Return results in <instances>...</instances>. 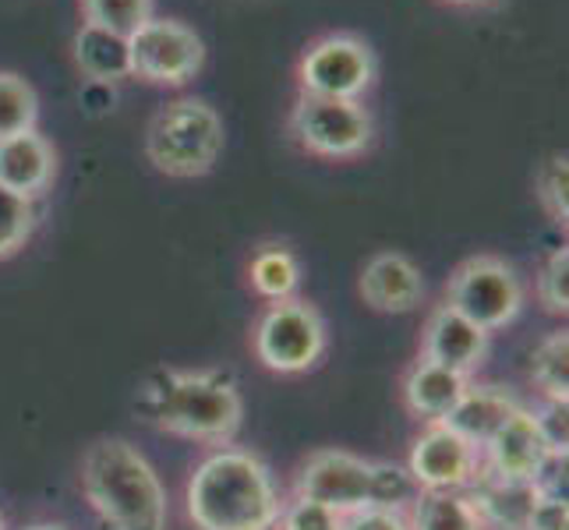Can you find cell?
Wrapping results in <instances>:
<instances>
[{"label":"cell","mask_w":569,"mask_h":530,"mask_svg":"<svg viewBox=\"0 0 569 530\" xmlns=\"http://www.w3.org/2000/svg\"><path fill=\"white\" fill-rule=\"evenodd\" d=\"M358 293L368 308L386 311V316H407L425 298V277L421 269L400 251H379L371 254L361 269Z\"/></svg>","instance_id":"4fadbf2b"},{"label":"cell","mask_w":569,"mask_h":530,"mask_svg":"<svg viewBox=\"0 0 569 530\" xmlns=\"http://www.w3.org/2000/svg\"><path fill=\"white\" fill-rule=\"evenodd\" d=\"M36 230V206L0 188V259L22 251Z\"/></svg>","instance_id":"d4e9b609"},{"label":"cell","mask_w":569,"mask_h":530,"mask_svg":"<svg viewBox=\"0 0 569 530\" xmlns=\"http://www.w3.org/2000/svg\"><path fill=\"white\" fill-rule=\"evenodd\" d=\"M421 358L436 361L442 368H453L460 376L478 371L488 358V332L467 322L460 311H453L446 301L428 316Z\"/></svg>","instance_id":"5bb4252c"},{"label":"cell","mask_w":569,"mask_h":530,"mask_svg":"<svg viewBox=\"0 0 569 530\" xmlns=\"http://www.w3.org/2000/svg\"><path fill=\"white\" fill-rule=\"evenodd\" d=\"M538 301L552 316H566L569 311V248H556L548 254L538 277Z\"/></svg>","instance_id":"4316f807"},{"label":"cell","mask_w":569,"mask_h":530,"mask_svg":"<svg viewBox=\"0 0 569 530\" xmlns=\"http://www.w3.org/2000/svg\"><path fill=\"white\" fill-rule=\"evenodd\" d=\"M89 26L110 29L117 36H134L156 14V0H78Z\"/></svg>","instance_id":"cb8c5ba5"},{"label":"cell","mask_w":569,"mask_h":530,"mask_svg":"<svg viewBox=\"0 0 569 530\" xmlns=\"http://www.w3.org/2000/svg\"><path fill=\"white\" fill-rule=\"evenodd\" d=\"M82 488L110 530H167V492L131 442H92L82 460Z\"/></svg>","instance_id":"3957f363"},{"label":"cell","mask_w":569,"mask_h":530,"mask_svg":"<svg viewBox=\"0 0 569 530\" xmlns=\"http://www.w3.org/2000/svg\"><path fill=\"white\" fill-rule=\"evenodd\" d=\"M301 96H326V100H361L376 82V53L361 36L329 32L316 39L298 64Z\"/></svg>","instance_id":"8992f818"},{"label":"cell","mask_w":569,"mask_h":530,"mask_svg":"<svg viewBox=\"0 0 569 530\" xmlns=\"http://www.w3.org/2000/svg\"><path fill=\"white\" fill-rule=\"evenodd\" d=\"M523 530H569V506L566 496H552V492H541L538 506L531 520H527Z\"/></svg>","instance_id":"4dcf8cb0"},{"label":"cell","mask_w":569,"mask_h":530,"mask_svg":"<svg viewBox=\"0 0 569 530\" xmlns=\"http://www.w3.org/2000/svg\"><path fill=\"white\" fill-rule=\"evenodd\" d=\"M251 287L259 298H266L269 304L293 298V290L301 283V266L293 259V251L283 244H262L254 251V259L248 266Z\"/></svg>","instance_id":"44dd1931"},{"label":"cell","mask_w":569,"mask_h":530,"mask_svg":"<svg viewBox=\"0 0 569 530\" xmlns=\"http://www.w3.org/2000/svg\"><path fill=\"white\" fill-rule=\"evenodd\" d=\"M223 152V121L206 100H173L146 131L149 163L167 177H206Z\"/></svg>","instance_id":"277c9868"},{"label":"cell","mask_w":569,"mask_h":530,"mask_svg":"<svg viewBox=\"0 0 569 530\" xmlns=\"http://www.w3.org/2000/svg\"><path fill=\"white\" fill-rule=\"evenodd\" d=\"M478 467L481 449L442 421L428 424L410 449V481H418L425 492H460L478 481Z\"/></svg>","instance_id":"8fae6325"},{"label":"cell","mask_w":569,"mask_h":530,"mask_svg":"<svg viewBox=\"0 0 569 530\" xmlns=\"http://www.w3.org/2000/svg\"><path fill=\"white\" fill-rule=\"evenodd\" d=\"M446 304L485 332L506 329L523 308V287L513 266L496 254L467 259L446 283Z\"/></svg>","instance_id":"5b68a950"},{"label":"cell","mask_w":569,"mask_h":530,"mask_svg":"<svg viewBox=\"0 0 569 530\" xmlns=\"http://www.w3.org/2000/svg\"><path fill=\"white\" fill-rule=\"evenodd\" d=\"M280 530H340V513H332L319 502L293 499L290 506H283Z\"/></svg>","instance_id":"83f0119b"},{"label":"cell","mask_w":569,"mask_h":530,"mask_svg":"<svg viewBox=\"0 0 569 530\" xmlns=\"http://www.w3.org/2000/svg\"><path fill=\"white\" fill-rule=\"evenodd\" d=\"M535 188H538V202L545 206L548 220L566 227V220H569V160L562 152L548 156L541 163Z\"/></svg>","instance_id":"484cf974"},{"label":"cell","mask_w":569,"mask_h":530,"mask_svg":"<svg viewBox=\"0 0 569 530\" xmlns=\"http://www.w3.org/2000/svg\"><path fill=\"white\" fill-rule=\"evenodd\" d=\"M29 530H64V527H53V523H36V527H29Z\"/></svg>","instance_id":"d6a6232c"},{"label":"cell","mask_w":569,"mask_h":530,"mask_svg":"<svg viewBox=\"0 0 569 530\" xmlns=\"http://www.w3.org/2000/svg\"><path fill=\"white\" fill-rule=\"evenodd\" d=\"M475 484L478 492L470 502L478 506L485 527H499V530H523L541 499V484L535 481H499L485 474Z\"/></svg>","instance_id":"ac0fdd59"},{"label":"cell","mask_w":569,"mask_h":530,"mask_svg":"<svg viewBox=\"0 0 569 530\" xmlns=\"http://www.w3.org/2000/svg\"><path fill=\"white\" fill-rule=\"evenodd\" d=\"M407 523L410 530H488L478 506L460 492H421Z\"/></svg>","instance_id":"ffe728a7"},{"label":"cell","mask_w":569,"mask_h":530,"mask_svg":"<svg viewBox=\"0 0 569 530\" xmlns=\"http://www.w3.org/2000/svg\"><path fill=\"white\" fill-rule=\"evenodd\" d=\"M36 121H39L36 89L26 82L22 74L0 71V139H11V134H22V131H36Z\"/></svg>","instance_id":"603a6c76"},{"label":"cell","mask_w":569,"mask_h":530,"mask_svg":"<svg viewBox=\"0 0 569 530\" xmlns=\"http://www.w3.org/2000/svg\"><path fill=\"white\" fill-rule=\"evenodd\" d=\"M290 134L298 146L322 160H350L371 146V117L358 100L298 96L290 110Z\"/></svg>","instance_id":"ba28073f"},{"label":"cell","mask_w":569,"mask_h":530,"mask_svg":"<svg viewBox=\"0 0 569 530\" xmlns=\"http://www.w3.org/2000/svg\"><path fill=\"white\" fill-rule=\"evenodd\" d=\"M298 499L319 502L340 517L361 506H376V463L343 449L311 453L298 474Z\"/></svg>","instance_id":"30bf717a"},{"label":"cell","mask_w":569,"mask_h":530,"mask_svg":"<svg viewBox=\"0 0 569 530\" xmlns=\"http://www.w3.org/2000/svg\"><path fill=\"white\" fill-rule=\"evenodd\" d=\"M340 530H410L400 509L389 506H361L355 513L340 517Z\"/></svg>","instance_id":"f1b7e54d"},{"label":"cell","mask_w":569,"mask_h":530,"mask_svg":"<svg viewBox=\"0 0 569 530\" xmlns=\"http://www.w3.org/2000/svg\"><path fill=\"white\" fill-rule=\"evenodd\" d=\"M0 530H4V517H0Z\"/></svg>","instance_id":"836d02e7"},{"label":"cell","mask_w":569,"mask_h":530,"mask_svg":"<svg viewBox=\"0 0 569 530\" xmlns=\"http://www.w3.org/2000/svg\"><path fill=\"white\" fill-rule=\"evenodd\" d=\"M139 410L170 436L227 446L241 428L244 400L223 371H156L139 392Z\"/></svg>","instance_id":"7a4b0ae2"},{"label":"cell","mask_w":569,"mask_h":530,"mask_svg":"<svg viewBox=\"0 0 569 530\" xmlns=\"http://www.w3.org/2000/svg\"><path fill=\"white\" fill-rule=\"evenodd\" d=\"M57 173L53 146L39 131H22L11 139H0V188L18 194V199L36 202L47 194Z\"/></svg>","instance_id":"9a60e30c"},{"label":"cell","mask_w":569,"mask_h":530,"mask_svg":"<svg viewBox=\"0 0 569 530\" xmlns=\"http://www.w3.org/2000/svg\"><path fill=\"white\" fill-rule=\"evenodd\" d=\"M446 4H457V8H470V4H488V0H446Z\"/></svg>","instance_id":"1f68e13d"},{"label":"cell","mask_w":569,"mask_h":530,"mask_svg":"<svg viewBox=\"0 0 569 530\" xmlns=\"http://www.w3.org/2000/svg\"><path fill=\"white\" fill-rule=\"evenodd\" d=\"M535 424L541 431L548 453H552L556 460H566V442H569V431H566V403L545 400V407L535 414Z\"/></svg>","instance_id":"f546056e"},{"label":"cell","mask_w":569,"mask_h":530,"mask_svg":"<svg viewBox=\"0 0 569 530\" xmlns=\"http://www.w3.org/2000/svg\"><path fill=\"white\" fill-rule=\"evenodd\" d=\"M485 474L488 478H499V481H541L548 463L556 457L548 453V446L541 439V431L535 424L531 410H513L506 418V424L496 431L492 439L485 446Z\"/></svg>","instance_id":"7c38bea8"},{"label":"cell","mask_w":569,"mask_h":530,"mask_svg":"<svg viewBox=\"0 0 569 530\" xmlns=\"http://www.w3.org/2000/svg\"><path fill=\"white\" fill-rule=\"evenodd\" d=\"M280 513L269 467L244 449H216L188 481V517L199 530H272Z\"/></svg>","instance_id":"6da1fadb"},{"label":"cell","mask_w":569,"mask_h":530,"mask_svg":"<svg viewBox=\"0 0 569 530\" xmlns=\"http://www.w3.org/2000/svg\"><path fill=\"white\" fill-rule=\"evenodd\" d=\"M467 386L470 382H467V376H460V371L421 358L403 379V400L418 418L436 424V421H446L449 414H453V407L460 403Z\"/></svg>","instance_id":"2e32d148"},{"label":"cell","mask_w":569,"mask_h":530,"mask_svg":"<svg viewBox=\"0 0 569 530\" xmlns=\"http://www.w3.org/2000/svg\"><path fill=\"white\" fill-rule=\"evenodd\" d=\"M326 350V322L308 301H277L254 326V353L269 371L298 376L316 368Z\"/></svg>","instance_id":"52a82bcc"},{"label":"cell","mask_w":569,"mask_h":530,"mask_svg":"<svg viewBox=\"0 0 569 530\" xmlns=\"http://www.w3.org/2000/svg\"><path fill=\"white\" fill-rule=\"evenodd\" d=\"M531 379L545 392V400L566 403L569 397V332H548L531 353Z\"/></svg>","instance_id":"7402d4cb"},{"label":"cell","mask_w":569,"mask_h":530,"mask_svg":"<svg viewBox=\"0 0 569 530\" xmlns=\"http://www.w3.org/2000/svg\"><path fill=\"white\" fill-rule=\"evenodd\" d=\"M131 50V78L152 86H184L206 64V47L199 32L178 18H149V22L128 36Z\"/></svg>","instance_id":"9c48e42d"},{"label":"cell","mask_w":569,"mask_h":530,"mask_svg":"<svg viewBox=\"0 0 569 530\" xmlns=\"http://www.w3.org/2000/svg\"><path fill=\"white\" fill-rule=\"evenodd\" d=\"M74 64L92 82H121V78H131L128 36L82 22V29L74 32Z\"/></svg>","instance_id":"d6986e66"},{"label":"cell","mask_w":569,"mask_h":530,"mask_svg":"<svg viewBox=\"0 0 569 530\" xmlns=\"http://www.w3.org/2000/svg\"><path fill=\"white\" fill-rule=\"evenodd\" d=\"M513 410H517V400L509 397L506 389H499V386H467L460 403L453 407V414H449L442 424H449L457 436H463L470 446L481 449L506 424V418L513 414Z\"/></svg>","instance_id":"e0dca14e"}]
</instances>
